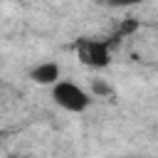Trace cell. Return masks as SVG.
I'll use <instances>...</instances> for the list:
<instances>
[{
    "instance_id": "4",
    "label": "cell",
    "mask_w": 158,
    "mask_h": 158,
    "mask_svg": "<svg viewBox=\"0 0 158 158\" xmlns=\"http://www.w3.org/2000/svg\"><path fill=\"white\" fill-rule=\"evenodd\" d=\"M91 94H94V96H109V94H111V86H109L104 79H94V81H91Z\"/></svg>"
},
{
    "instance_id": "3",
    "label": "cell",
    "mask_w": 158,
    "mask_h": 158,
    "mask_svg": "<svg viewBox=\"0 0 158 158\" xmlns=\"http://www.w3.org/2000/svg\"><path fill=\"white\" fill-rule=\"evenodd\" d=\"M30 79L35 84H40V86H52V84H57L62 79V67L57 62H52V59L40 62V64H35L30 69Z\"/></svg>"
},
{
    "instance_id": "5",
    "label": "cell",
    "mask_w": 158,
    "mask_h": 158,
    "mask_svg": "<svg viewBox=\"0 0 158 158\" xmlns=\"http://www.w3.org/2000/svg\"><path fill=\"white\" fill-rule=\"evenodd\" d=\"M109 7H131V5H138L143 0H104Z\"/></svg>"
},
{
    "instance_id": "2",
    "label": "cell",
    "mask_w": 158,
    "mask_h": 158,
    "mask_svg": "<svg viewBox=\"0 0 158 158\" xmlns=\"http://www.w3.org/2000/svg\"><path fill=\"white\" fill-rule=\"evenodd\" d=\"M77 57L81 59V64L91 67V69H104L111 62V42L106 40H94V37H84L77 42Z\"/></svg>"
},
{
    "instance_id": "1",
    "label": "cell",
    "mask_w": 158,
    "mask_h": 158,
    "mask_svg": "<svg viewBox=\"0 0 158 158\" xmlns=\"http://www.w3.org/2000/svg\"><path fill=\"white\" fill-rule=\"evenodd\" d=\"M52 101L69 111V114H84L91 101H94V94L86 91L84 86H79L77 81H69V79H59L57 84H52Z\"/></svg>"
}]
</instances>
